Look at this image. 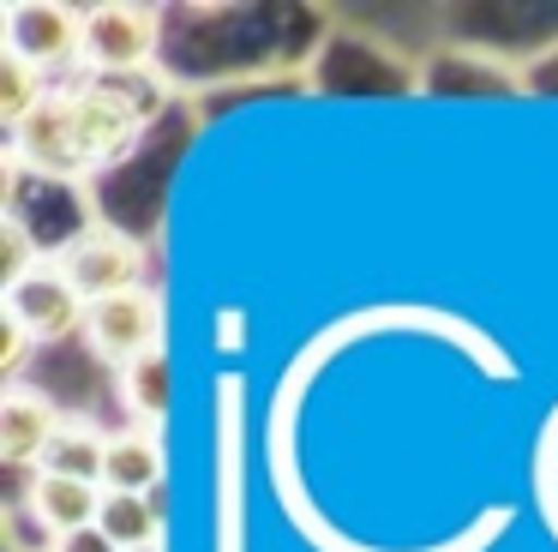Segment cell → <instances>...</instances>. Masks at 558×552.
<instances>
[{
  "label": "cell",
  "instance_id": "cell-4",
  "mask_svg": "<svg viewBox=\"0 0 558 552\" xmlns=\"http://www.w3.org/2000/svg\"><path fill=\"white\" fill-rule=\"evenodd\" d=\"M78 48H85V7H61V0H13L0 12V55H19L54 79L78 72Z\"/></svg>",
  "mask_w": 558,
  "mask_h": 552
},
{
  "label": "cell",
  "instance_id": "cell-2",
  "mask_svg": "<svg viewBox=\"0 0 558 552\" xmlns=\"http://www.w3.org/2000/svg\"><path fill=\"white\" fill-rule=\"evenodd\" d=\"M157 48H162V12L157 7H138V0L85 7L78 72H90V79H145V72H157Z\"/></svg>",
  "mask_w": 558,
  "mask_h": 552
},
{
  "label": "cell",
  "instance_id": "cell-8",
  "mask_svg": "<svg viewBox=\"0 0 558 552\" xmlns=\"http://www.w3.org/2000/svg\"><path fill=\"white\" fill-rule=\"evenodd\" d=\"M19 511L31 516L37 540H66L78 528H97L102 516V487L90 480H66V475H25V492H19Z\"/></svg>",
  "mask_w": 558,
  "mask_h": 552
},
{
  "label": "cell",
  "instance_id": "cell-15",
  "mask_svg": "<svg viewBox=\"0 0 558 552\" xmlns=\"http://www.w3.org/2000/svg\"><path fill=\"white\" fill-rule=\"evenodd\" d=\"M145 552H162V547H145Z\"/></svg>",
  "mask_w": 558,
  "mask_h": 552
},
{
  "label": "cell",
  "instance_id": "cell-13",
  "mask_svg": "<svg viewBox=\"0 0 558 552\" xmlns=\"http://www.w3.org/2000/svg\"><path fill=\"white\" fill-rule=\"evenodd\" d=\"M49 84L54 79H43L31 60H19V55H0V120L7 127H19V120L31 115V108L49 96Z\"/></svg>",
  "mask_w": 558,
  "mask_h": 552
},
{
  "label": "cell",
  "instance_id": "cell-6",
  "mask_svg": "<svg viewBox=\"0 0 558 552\" xmlns=\"http://www.w3.org/2000/svg\"><path fill=\"white\" fill-rule=\"evenodd\" d=\"M85 312H90V300L78 295L73 276H66L54 259H43L31 276H19V283L0 288V319L25 324L37 343H61V336L85 331Z\"/></svg>",
  "mask_w": 558,
  "mask_h": 552
},
{
  "label": "cell",
  "instance_id": "cell-7",
  "mask_svg": "<svg viewBox=\"0 0 558 552\" xmlns=\"http://www.w3.org/2000/svg\"><path fill=\"white\" fill-rule=\"evenodd\" d=\"M61 427H66V408L54 403L49 391L7 384V396H0V456H7V468H25V475H37Z\"/></svg>",
  "mask_w": 558,
  "mask_h": 552
},
{
  "label": "cell",
  "instance_id": "cell-3",
  "mask_svg": "<svg viewBox=\"0 0 558 552\" xmlns=\"http://www.w3.org/2000/svg\"><path fill=\"white\" fill-rule=\"evenodd\" d=\"M49 259L73 276V288L90 307L109 295H126V288H145V240H133L126 228L102 223V216H85Z\"/></svg>",
  "mask_w": 558,
  "mask_h": 552
},
{
  "label": "cell",
  "instance_id": "cell-9",
  "mask_svg": "<svg viewBox=\"0 0 558 552\" xmlns=\"http://www.w3.org/2000/svg\"><path fill=\"white\" fill-rule=\"evenodd\" d=\"M162 432L121 427L109 432V463H102V492H162Z\"/></svg>",
  "mask_w": 558,
  "mask_h": 552
},
{
  "label": "cell",
  "instance_id": "cell-1",
  "mask_svg": "<svg viewBox=\"0 0 558 552\" xmlns=\"http://www.w3.org/2000/svg\"><path fill=\"white\" fill-rule=\"evenodd\" d=\"M162 103H169V84L157 72H145V79H90V72L54 79L49 96L19 127H7V168L85 187L97 168L121 163L145 139Z\"/></svg>",
  "mask_w": 558,
  "mask_h": 552
},
{
  "label": "cell",
  "instance_id": "cell-11",
  "mask_svg": "<svg viewBox=\"0 0 558 552\" xmlns=\"http://www.w3.org/2000/svg\"><path fill=\"white\" fill-rule=\"evenodd\" d=\"M102 463H109V427H97L90 415H66V427L54 432L43 475H66V480H90L102 487Z\"/></svg>",
  "mask_w": 558,
  "mask_h": 552
},
{
  "label": "cell",
  "instance_id": "cell-10",
  "mask_svg": "<svg viewBox=\"0 0 558 552\" xmlns=\"http://www.w3.org/2000/svg\"><path fill=\"white\" fill-rule=\"evenodd\" d=\"M97 528L121 552H145L169 540V516H162V492H102Z\"/></svg>",
  "mask_w": 558,
  "mask_h": 552
},
{
  "label": "cell",
  "instance_id": "cell-5",
  "mask_svg": "<svg viewBox=\"0 0 558 552\" xmlns=\"http://www.w3.org/2000/svg\"><path fill=\"white\" fill-rule=\"evenodd\" d=\"M162 324H169V312H162V295L157 288H126V295H109L97 300V307L85 312V348L102 360V367H133V360L157 355L162 348Z\"/></svg>",
  "mask_w": 558,
  "mask_h": 552
},
{
  "label": "cell",
  "instance_id": "cell-12",
  "mask_svg": "<svg viewBox=\"0 0 558 552\" xmlns=\"http://www.w3.org/2000/svg\"><path fill=\"white\" fill-rule=\"evenodd\" d=\"M114 391H121V408H126V427H150L162 432V415H169V355H145L133 367L114 372Z\"/></svg>",
  "mask_w": 558,
  "mask_h": 552
},
{
  "label": "cell",
  "instance_id": "cell-14",
  "mask_svg": "<svg viewBox=\"0 0 558 552\" xmlns=\"http://www.w3.org/2000/svg\"><path fill=\"white\" fill-rule=\"evenodd\" d=\"M49 552H121L102 528H78V535H66V540H49Z\"/></svg>",
  "mask_w": 558,
  "mask_h": 552
}]
</instances>
